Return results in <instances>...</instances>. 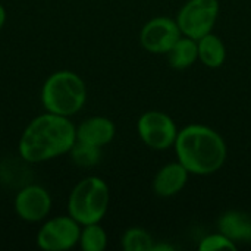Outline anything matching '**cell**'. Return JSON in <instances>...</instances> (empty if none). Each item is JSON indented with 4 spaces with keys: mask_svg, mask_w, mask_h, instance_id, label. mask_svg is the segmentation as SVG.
I'll list each match as a JSON object with an SVG mask.
<instances>
[{
    "mask_svg": "<svg viewBox=\"0 0 251 251\" xmlns=\"http://www.w3.org/2000/svg\"><path fill=\"white\" fill-rule=\"evenodd\" d=\"M75 143V126L66 116L49 112L26 126L19 143V153L24 160L37 163L71 151Z\"/></svg>",
    "mask_w": 251,
    "mask_h": 251,
    "instance_id": "7a4b0ae2",
    "label": "cell"
},
{
    "mask_svg": "<svg viewBox=\"0 0 251 251\" xmlns=\"http://www.w3.org/2000/svg\"><path fill=\"white\" fill-rule=\"evenodd\" d=\"M101 147L93 146V144H87L82 141H78L74 144V147L71 149V154H72V160L82 168H90L99 163L101 151Z\"/></svg>",
    "mask_w": 251,
    "mask_h": 251,
    "instance_id": "e0dca14e",
    "label": "cell"
},
{
    "mask_svg": "<svg viewBox=\"0 0 251 251\" xmlns=\"http://www.w3.org/2000/svg\"><path fill=\"white\" fill-rule=\"evenodd\" d=\"M219 16V0H188L176 15L182 35L199 40L212 32Z\"/></svg>",
    "mask_w": 251,
    "mask_h": 251,
    "instance_id": "5b68a950",
    "label": "cell"
},
{
    "mask_svg": "<svg viewBox=\"0 0 251 251\" xmlns=\"http://www.w3.org/2000/svg\"><path fill=\"white\" fill-rule=\"evenodd\" d=\"M182 32L176 19L168 16H156L144 24L140 31V44L153 54H166L172 46L181 38Z\"/></svg>",
    "mask_w": 251,
    "mask_h": 251,
    "instance_id": "52a82bcc",
    "label": "cell"
},
{
    "mask_svg": "<svg viewBox=\"0 0 251 251\" xmlns=\"http://www.w3.org/2000/svg\"><path fill=\"white\" fill-rule=\"evenodd\" d=\"M81 237L79 224L71 216L49 221L38 232L37 243L46 251H62L72 249Z\"/></svg>",
    "mask_w": 251,
    "mask_h": 251,
    "instance_id": "ba28073f",
    "label": "cell"
},
{
    "mask_svg": "<svg viewBox=\"0 0 251 251\" xmlns=\"http://www.w3.org/2000/svg\"><path fill=\"white\" fill-rule=\"evenodd\" d=\"M43 104L50 113L71 116L85 103L87 88L84 81L74 72L60 71L53 74L43 87Z\"/></svg>",
    "mask_w": 251,
    "mask_h": 251,
    "instance_id": "3957f363",
    "label": "cell"
},
{
    "mask_svg": "<svg viewBox=\"0 0 251 251\" xmlns=\"http://www.w3.org/2000/svg\"><path fill=\"white\" fill-rule=\"evenodd\" d=\"M190 175L191 174L178 160L166 163L157 171L153 179V191L156 196L163 199L174 197L185 188Z\"/></svg>",
    "mask_w": 251,
    "mask_h": 251,
    "instance_id": "30bf717a",
    "label": "cell"
},
{
    "mask_svg": "<svg viewBox=\"0 0 251 251\" xmlns=\"http://www.w3.org/2000/svg\"><path fill=\"white\" fill-rule=\"evenodd\" d=\"M51 206V200L49 193L37 185H29L24 188L15 200L16 213L28 221V222H38L44 216H47Z\"/></svg>",
    "mask_w": 251,
    "mask_h": 251,
    "instance_id": "9c48e42d",
    "label": "cell"
},
{
    "mask_svg": "<svg viewBox=\"0 0 251 251\" xmlns=\"http://www.w3.org/2000/svg\"><path fill=\"white\" fill-rule=\"evenodd\" d=\"M110 193L107 184L99 176L82 179L71 193L69 215L81 225L99 224L107 212Z\"/></svg>",
    "mask_w": 251,
    "mask_h": 251,
    "instance_id": "277c9868",
    "label": "cell"
},
{
    "mask_svg": "<svg viewBox=\"0 0 251 251\" xmlns=\"http://www.w3.org/2000/svg\"><path fill=\"white\" fill-rule=\"evenodd\" d=\"M121 244L125 251H153L154 240L150 232L135 226L124 232Z\"/></svg>",
    "mask_w": 251,
    "mask_h": 251,
    "instance_id": "9a60e30c",
    "label": "cell"
},
{
    "mask_svg": "<svg viewBox=\"0 0 251 251\" xmlns=\"http://www.w3.org/2000/svg\"><path fill=\"white\" fill-rule=\"evenodd\" d=\"M218 231L237 246L251 244V216L243 210H226L218 219Z\"/></svg>",
    "mask_w": 251,
    "mask_h": 251,
    "instance_id": "8fae6325",
    "label": "cell"
},
{
    "mask_svg": "<svg viewBox=\"0 0 251 251\" xmlns=\"http://www.w3.org/2000/svg\"><path fill=\"white\" fill-rule=\"evenodd\" d=\"M174 250L172 246H168V244H154L153 251H171Z\"/></svg>",
    "mask_w": 251,
    "mask_h": 251,
    "instance_id": "d6986e66",
    "label": "cell"
},
{
    "mask_svg": "<svg viewBox=\"0 0 251 251\" xmlns=\"http://www.w3.org/2000/svg\"><path fill=\"white\" fill-rule=\"evenodd\" d=\"M176 160L191 175L216 174L226 162L228 147L224 137L203 124H190L178 131L174 144Z\"/></svg>",
    "mask_w": 251,
    "mask_h": 251,
    "instance_id": "6da1fadb",
    "label": "cell"
},
{
    "mask_svg": "<svg viewBox=\"0 0 251 251\" xmlns=\"http://www.w3.org/2000/svg\"><path fill=\"white\" fill-rule=\"evenodd\" d=\"M168 63L171 68L184 71L191 68L199 60V47L197 40L181 35V38L172 46V49L166 53Z\"/></svg>",
    "mask_w": 251,
    "mask_h": 251,
    "instance_id": "5bb4252c",
    "label": "cell"
},
{
    "mask_svg": "<svg viewBox=\"0 0 251 251\" xmlns=\"http://www.w3.org/2000/svg\"><path fill=\"white\" fill-rule=\"evenodd\" d=\"M237 249H238V246L219 231L215 234H209V235L203 237L199 243V250L200 251H235Z\"/></svg>",
    "mask_w": 251,
    "mask_h": 251,
    "instance_id": "ac0fdd59",
    "label": "cell"
},
{
    "mask_svg": "<svg viewBox=\"0 0 251 251\" xmlns=\"http://www.w3.org/2000/svg\"><path fill=\"white\" fill-rule=\"evenodd\" d=\"M4 19H6V12H4L3 6L0 4V28H1L3 24H4Z\"/></svg>",
    "mask_w": 251,
    "mask_h": 251,
    "instance_id": "ffe728a7",
    "label": "cell"
},
{
    "mask_svg": "<svg viewBox=\"0 0 251 251\" xmlns=\"http://www.w3.org/2000/svg\"><path fill=\"white\" fill-rule=\"evenodd\" d=\"M115 137V125L110 119L103 116H94L84 121L76 129V140L103 147L109 144Z\"/></svg>",
    "mask_w": 251,
    "mask_h": 251,
    "instance_id": "7c38bea8",
    "label": "cell"
},
{
    "mask_svg": "<svg viewBox=\"0 0 251 251\" xmlns=\"http://www.w3.org/2000/svg\"><path fill=\"white\" fill-rule=\"evenodd\" d=\"M137 131L141 141L149 149L165 151L174 147L179 129L168 113L162 110H147L138 118Z\"/></svg>",
    "mask_w": 251,
    "mask_h": 251,
    "instance_id": "8992f818",
    "label": "cell"
},
{
    "mask_svg": "<svg viewBox=\"0 0 251 251\" xmlns=\"http://www.w3.org/2000/svg\"><path fill=\"white\" fill-rule=\"evenodd\" d=\"M197 47H199V60L204 66L210 69H218L225 63L226 46L219 35L213 34V31L199 38Z\"/></svg>",
    "mask_w": 251,
    "mask_h": 251,
    "instance_id": "4fadbf2b",
    "label": "cell"
},
{
    "mask_svg": "<svg viewBox=\"0 0 251 251\" xmlns=\"http://www.w3.org/2000/svg\"><path fill=\"white\" fill-rule=\"evenodd\" d=\"M79 243L82 250L85 251H103L107 246V235L106 231L99 224L84 225L81 231Z\"/></svg>",
    "mask_w": 251,
    "mask_h": 251,
    "instance_id": "2e32d148",
    "label": "cell"
}]
</instances>
